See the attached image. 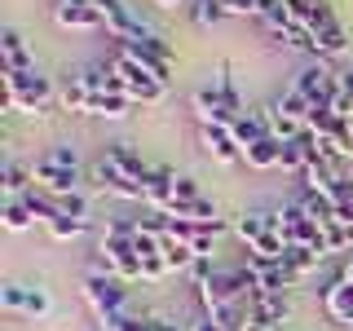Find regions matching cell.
Instances as JSON below:
<instances>
[{"instance_id": "cell-1", "label": "cell", "mask_w": 353, "mask_h": 331, "mask_svg": "<svg viewBox=\"0 0 353 331\" xmlns=\"http://www.w3.org/2000/svg\"><path fill=\"white\" fill-rule=\"evenodd\" d=\"M0 84H5V106L22 110V115H49V97L53 84L31 66V71H0Z\"/></svg>"}, {"instance_id": "cell-2", "label": "cell", "mask_w": 353, "mask_h": 331, "mask_svg": "<svg viewBox=\"0 0 353 331\" xmlns=\"http://www.w3.org/2000/svg\"><path fill=\"white\" fill-rule=\"evenodd\" d=\"M194 110H199V124H216V128H230L239 115H248L243 110V97H239V88L234 80H230V71H221V80L216 88H199L194 93Z\"/></svg>"}, {"instance_id": "cell-3", "label": "cell", "mask_w": 353, "mask_h": 331, "mask_svg": "<svg viewBox=\"0 0 353 331\" xmlns=\"http://www.w3.org/2000/svg\"><path fill=\"white\" fill-rule=\"evenodd\" d=\"M234 234L248 243V252H252V257H261V261H283V252H287V243L279 239V230L270 225V217H265V212H243L234 221Z\"/></svg>"}, {"instance_id": "cell-4", "label": "cell", "mask_w": 353, "mask_h": 331, "mask_svg": "<svg viewBox=\"0 0 353 331\" xmlns=\"http://www.w3.org/2000/svg\"><path fill=\"white\" fill-rule=\"evenodd\" d=\"M62 106H66V110H80V115H102V119H124L128 110H132L128 97H115V93H88V88H80L75 80L62 88Z\"/></svg>"}, {"instance_id": "cell-5", "label": "cell", "mask_w": 353, "mask_h": 331, "mask_svg": "<svg viewBox=\"0 0 353 331\" xmlns=\"http://www.w3.org/2000/svg\"><path fill=\"white\" fill-rule=\"evenodd\" d=\"M84 301L93 305V314L97 318H110V314H124V305H128V287L115 279V274H88L84 279Z\"/></svg>"}, {"instance_id": "cell-6", "label": "cell", "mask_w": 353, "mask_h": 331, "mask_svg": "<svg viewBox=\"0 0 353 331\" xmlns=\"http://www.w3.org/2000/svg\"><path fill=\"white\" fill-rule=\"evenodd\" d=\"M168 221H172V217H168ZM221 230H225L221 221H208V225H203V221H172L168 234H172V239H181L185 248H190L194 257L203 261V257H212V239L221 234Z\"/></svg>"}, {"instance_id": "cell-7", "label": "cell", "mask_w": 353, "mask_h": 331, "mask_svg": "<svg viewBox=\"0 0 353 331\" xmlns=\"http://www.w3.org/2000/svg\"><path fill=\"white\" fill-rule=\"evenodd\" d=\"M243 314H248V323H256L265 331L283 327L287 314H292V305H287V292H274V296H252L248 305H243Z\"/></svg>"}, {"instance_id": "cell-8", "label": "cell", "mask_w": 353, "mask_h": 331, "mask_svg": "<svg viewBox=\"0 0 353 331\" xmlns=\"http://www.w3.org/2000/svg\"><path fill=\"white\" fill-rule=\"evenodd\" d=\"M93 181L102 185L106 194H115V199H132V203H146V185L132 181V177H124L119 168H110L106 159H97V163H93Z\"/></svg>"}, {"instance_id": "cell-9", "label": "cell", "mask_w": 353, "mask_h": 331, "mask_svg": "<svg viewBox=\"0 0 353 331\" xmlns=\"http://www.w3.org/2000/svg\"><path fill=\"white\" fill-rule=\"evenodd\" d=\"M53 18H58V27H66V31L102 27V9H97L93 0H58V5H53Z\"/></svg>"}, {"instance_id": "cell-10", "label": "cell", "mask_w": 353, "mask_h": 331, "mask_svg": "<svg viewBox=\"0 0 353 331\" xmlns=\"http://www.w3.org/2000/svg\"><path fill=\"white\" fill-rule=\"evenodd\" d=\"M199 141H203V150L212 154L216 163H239L243 159V146L234 141V132H230V128L208 124V128H199Z\"/></svg>"}, {"instance_id": "cell-11", "label": "cell", "mask_w": 353, "mask_h": 331, "mask_svg": "<svg viewBox=\"0 0 353 331\" xmlns=\"http://www.w3.org/2000/svg\"><path fill=\"white\" fill-rule=\"evenodd\" d=\"M323 305H327V314L336 318V323H345V327H353V283H345V279H336L323 292Z\"/></svg>"}, {"instance_id": "cell-12", "label": "cell", "mask_w": 353, "mask_h": 331, "mask_svg": "<svg viewBox=\"0 0 353 331\" xmlns=\"http://www.w3.org/2000/svg\"><path fill=\"white\" fill-rule=\"evenodd\" d=\"M230 132H234V141L248 150V146H256V141L270 137V119H265V110H248V115H239L234 124H230Z\"/></svg>"}, {"instance_id": "cell-13", "label": "cell", "mask_w": 353, "mask_h": 331, "mask_svg": "<svg viewBox=\"0 0 353 331\" xmlns=\"http://www.w3.org/2000/svg\"><path fill=\"white\" fill-rule=\"evenodd\" d=\"M102 159L110 163V168H119L124 177H132V181H146V177H150V163L141 159V154L132 150V146H106Z\"/></svg>"}, {"instance_id": "cell-14", "label": "cell", "mask_w": 353, "mask_h": 331, "mask_svg": "<svg viewBox=\"0 0 353 331\" xmlns=\"http://www.w3.org/2000/svg\"><path fill=\"white\" fill-rule=\"evenodd\" d=\"M31 177H36V181H44L53 194H71V190H75V168H62V163H53V159H36Z\"/></svg>"}, {"instance_id": "cell-15", "label": "cell", "mask_w": 353, "mask_h": 331, "mask_svg": "<svg viewBox=\"0 0 353 331\" xmlns=\"http://www.w3.org/2000/svg\"><path fill=\"white\" fill-rule=\"evenodd\" d=\"M323 261H327V252H318V248H287V252H283V270L292 274L296 283H301L305 274H314Z\"/></svg>"}, {"instance_id": "cell-16", "label": "cell", "mask_w": 353, "mask_h": 331, "mask_svg": "<svg viewBox=\"0 0 353 331\" xmlns=\"http://www.w3.org/2000/svg\"><path fill=\"white\" fill-rule=\"evenodd\" d=\"M0 58H5V66H0V71H31V66H36L18 31H0Z\"/></svg>"}, {"instance_id": "cell-17", "label": "cell", "mask_w": 353, "mask_h": 331, "mask_svg": "<svg viewBox=\"0 0 353 331\" xmlns=\"http://www.w3.org/2000/svg\"><path fill=\"white\" fill-rule=\"evenodd\" d=\"M163 217H172V221H203V225H208V221H221L216 208L208 203V199H172Z\"/></svg>"}, {"instance_id": "cell-18", "label": "cell", "mask_w": 353, "mask_h": 331, "mask_svg": "<svg viewBox=\"0 0 353 331\" xmlns=\"http://www.w3.org/2000/svg\"><path fill=\"white\" fill-rule=\"evenodd\" d=\"M314 44H318V58H345L349 53V31L340 27V22H331V27L314 31Z\"/></svg>"}, {"instance_id": "cell-19", "label": "cell", "mask_w": 353, "mask_h": 331, "mask_svg": "<svg viewBox=\"0 0 353 331\" xmlns=\"http://www.w3.org/2000/svg\"><path fill=\"white\" fill-rule=\"evenodd\" d=\"M243 159H248V168H256V172H265V168H279V159H283V141L265 137V141H256V146H248V150H243Z\"/></svg>"}, {"instance_id": "cell-20", "label": "cell", "mask_w": 353, "mask_h": 331, "mask_svg": "<svg viewBox=\"0 0 353 331\" xmlns=\"http://www.w3.org/2000/svg\"><path fill=\"white\" fill-rule=\"evenodd\" d=\"M265 119H270V137H274V141H296V137L305 132L301 119H292V115H287V110H279V106L265 110Z\"/></svg>"}, {"instance_id": "cell-21", "label": "cell", "mask_w": 353, "mask_h": 331, "mask_svg": "<svg viewBox=\"0 0 353 331\" xmlns=\"http://www.w3.org/2000/svg\"><path fill=\"white\" fill-rule=\"evenodd\" d=\"M31 181H36V177L22 168V163H14V159H9L5 172H0V185H5L9 199H27V194H31Z\"/></svg>"}, {"instance_id": "cell-22", "label": "cell", "mask_w": 353, "mask_h": 331, "mask_svg": "<svg viewBox=\"0 0 353 331\" xmlns=\"http://www.w3.org/2000/svg\"><path fill=\"white\" fill-rule=\"evenodd\" d=\"M199 257H194V252L190 248H185V243L181 239H163V265H168V274H181V270H190V265H194Z\"/></svg>"}, {"instance_id": "cell-23", "label": "cell", "mask_w": 353, "mask_h": 331, "mask_svg": "<svg viewBox=\"0 0 353 331\" xmlns=\"http://www.w3.org/2000/svg\"><path fill=\"white\" fill-rule=\"evenodd\" d=\"M323 248H327V257L331 252H353V225H345V221L323 225Z\"/></svg>"}, {"instance_id": "cell-24", "label": "cell", "mask_w": 353, "mask_h": 331, "mask_svg": "<svg viewBox=\"0 0 353 331\" xmlns=\"http://www.w3.org/2000/svg\"><path fill=\"white\" fill-rule=\"evenodd\" d=\"M97 323H102V331H154V323H159V318H137V314H110V318H97Z\"/></svg>"}, {"instance_id": "cell-25", "label": "cell", "mask_w": 353, "mask_h": 331, "mask_svg": "<svg viewBox=\"0 0 353 331\" xmlns=\"http://www.w3.org/2000/svg\"><path fill=\"white\" fill-rule=\"evenodd\" d=\"M301 208H305V217L314 221V225H331V221H336V203H331L327 194H305Z\"/></svg>"}, {"instance_id": "cell-26", "label": "cell", "mask_w": 353, "mask_h": 331, "mask_svg": "<svg viewBox=\"0 0 353 331\" xmlns=\"http://www.w3.org/2000/svg\"><path fill=\"white\" fill-rule=\"evenodd\" d=\"M0 221H5V230H9V234H22V230H31V225H36L22 199H9V203H5V212H0Z\"/></svg>"}, {"instance_id": "cell-27", "label": "cell", "mask_w": 353, "mask_h": 331, "mask_svg": "<svg viewBox=\"0 0 353 331\" xmlns=\"http://www.w3.org/2000/svg\"><path fill=\"white\" fill-rule=\"evenodd\" d=\"M274 106H279V110H287L292 119H301V124L309 119V110H314V106H309V97H305V93H296V88H287V93H283Z\"/></svg>"}, {"instance_id": "cell-28", "label": "cell", "mask_w": 353, "mask_h": 331, "mask_svg": "<svg viewBox=\"0 0 353 331\" xmlns=\"http://www.w3.org/2000/svg\"><path fill=\"white\" fill-rule=\"evenodd\" d=\"M194 27H212V22H221L225 18V5L221 0H194Z\"/></svg>"}, {"instance_id": "cell-29", "label": "cell", "mask_w": 353, "mask_h": 331, "mask_svg": "<svg viewBox=\"0 0 353 331\" xmlns=\"http://www.w3.org/2000/svg\"><path fill=\"white\" fill-rule=\"evenodd\" d=\"M44 230H49L53 239H80L84 230H88V221L84 217H58L53 225H44Z\"/></svg>"}, {"instance_id": "cell-30", "label": "cell", "mask_w": 353, "mask_h": 331, "mask_svg": "<svg viewBox=\"0 0 353 331\" xmlns=\"http://www.w3.org/2000/svg\"><path fill=\"white\" fill-rule=\"evenodd\" d=\"M22 309L36 314V318H44V314H53V301L40 292V287H22Z\"/></svg>"}, {"instance_id": "cell-31", "label": "cell", "mask_w": 353, "mask_h": 331, "mask_svg": "<svg viewBox=\"0 0 353 331\" xmlns=\"http://www.w3.org/2000/svg\"><path fill=\"white\" fill-rule=\"evenodd\" d=\"M58 199V212L62 217H84L88 221V199L80 194V190H71V194H53Z\"/></svg>"}, {"instance_id": "cell-32", "label": "cell", "mask_w": 353, "mask_h": 331, "mask_svg": "<svg viewBox=\"0 0 353 331\" xmlns=\"http://www.w3.org/2000/svg\"><path fill=\"white\" fill-rule=\"evenodd\" d=\"M230 18H261V0H221Z\"/></svg>"}, {"instance_id": "cell-33", "label": "cell", "mask_w": 353, "mask_h": 331, "mask_svg": "<svg viewBox=\"0 0 353 331\" xmlns=\"http://www.w3.org/2000/svg\"><path fill=\"white\" fill-rule=\"evenodd\" d=\"M163 274H168V265H163V252H159V257H150V261H141V279H163Z\"/></svg>"}, {"instance_id": "cell-34", "label": "cell", "mask_w": 353, "mask_h": 331, "mask_svg": "<svg viewBox=\"0 0 353 331\" xmlns=\"http://www.w3.org/2000/svg\"><path fill=\"white\" fill-rule=\"evenodd\" d=\"M176 199H203V194H199V181H194V177H176Z\"/></svg>"}, {"instance_id": "cell-35", "label": "cell", "mask_w": 353, "mask_h": 331, "mask_svg": "<svg viewBox=\"0 0 353 331\" xmlns=\"http://www.w3.org/2000/svg\"><path fill=\"white\" fill-rule=\"evenodd\" d=\"M0 301H5V309H22V287H18V283L0 287Z\"/></svg>"}, {"instance_id": "cell-36", "label": "cell", "mask_w": 353, "mask_h": 331, "mask_svg": "<svg viewBox=\"0 0 353 331\" xmlns=\"http://www.w3.org/2000/svg\"><path fill=\"white\" fill-rule=\"evenodd\" d=\"M49 159H53V163H62V168H75V163H80V154H75L71 146H58V150L49 154Z\"/></svg>"}, {"instance_id": "cell-37", "label": "cell", "mask_w": 353, "mask_h": 331, "mask_svg": "<svg viewBox=\"0 0 353 331\" xmlns=\"http://www.w3.org/2000/svg\"><path fill=\"white\" fill-rule=\"evenodd\" d=\"M212 274H216V270H208V257H203V261H194V265H190V279H194V287H203L208 279H212Z\"/></svg>"}, {"instance_id": "cell-38", "label": "cell", "mask_w": 353, "mask_h": 331, "mask_svg": "<svg viewBox=\"0 0 353 331\" xmlns=\"http://www.w3.org/2000/svg\"><path fill=\"white\" fill-rule=\"evenodd\" d=\"M190 331H225V327H216V323H212V318H203V323H194Z\"/></svg>"}, {"instance_id": "cell-39", "label": "cell", "mask_w": 353, "mask_h": 331, "mask_svg": "<svg viewBox=\"0 0 353 331\" xmlns=\"http://www.w3.org/2000/svg\"><path fill=\"white\" fill-rule=\"evenodd\" d=\"M340 279H345V283H353V252H349V261H345V270H340Z\"/></svg>"}, {"instance_id": "cell-40", "label": "cell", "mask_w": 353, "mask_h": 331, "mask_svg": "<svg viewBox=\"0 0 353 331\" xmlns=\"http://www.w3.org/2000/svg\"><path fill=\"white\" fill-rule=\"evenodd\" d=\"M154 5H159V9H176V5H181V0H154Z\"/></svg>"}, {"instance_id": "cell-41", "label": "cell", "mask_w": 353, "mask_h": 331, "mask_svg": "<svg viewBox=\"0 0 353 331\" xmlns=\"http://www.w3.org/2000/svg\"><path fill=\"white\" fill-rule=\"evenodd\" d=\"M349 75H353V66H349Z\"/></svg>"}]
</instances>
